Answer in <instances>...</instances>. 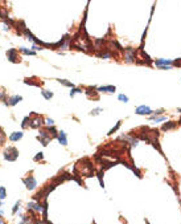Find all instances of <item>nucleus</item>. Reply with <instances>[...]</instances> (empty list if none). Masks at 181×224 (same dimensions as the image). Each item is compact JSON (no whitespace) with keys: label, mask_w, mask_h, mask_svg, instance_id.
<instances>
[{"label":"nucleus","mask_w":181,"mask_h":224,"mask_svg":"<svg viewBox=\"0 0 181 224\" xmlns=\"http://www.w3.org/2000/svg\"><path fill=\"white\" fill-rule=\"evenodd\" d=\"M31 122H29V127H32V129H38V127H41L44 125V117L40 114H36L35 112L31 113Z\"/></svg>","instance_id":"nucleus-1"},{"label":"nucleus","mask_w":181,"mask_h":224,"mask_svg":"<svg viewBox=\"0 0 181 224\" xmlns=\"http://www.w3.org/2000/svg\"><path fill=\"white\" fill-rule=\"evenodd\" d=\"M124 60H126L127 64H132L138 61V51L131 46L124 49Z\"/></svg>","instance_id":"nucleus-2"},{"label":"nucleus","mask_w":181,"mask_h":224,"mask_svg":"<svg viewBox=\"0 0 181 224\" xmlns=\"http://www.w3.org/2000/svg\"><path fill=\"white\" fill-rule=\"evenodd\" d=\"M19 157V151L16 147H8L4 151V159L6 161H16Z\"/></svg>","instance_id":"nucleus-3"},{"label":"nucleus","mask_w":181,"mask_h":224,"mask_svg":"<svg viewBox=\"0 0 181 224\" xmlns=\"http://www.w3.org/2000/svg\"><path fill=\"white\" fill-rule=\"evenodd\" d=\"M135 113L138 115H148V117H151L153 110L150 106H147V105H140V106H138L135 109Z\"/></svg>","instance_id":"nucleus-4"},{"label":"nucleus","mask_w":181,"mask_h":224,"mask_svg":"<svg viewBox=\"0 0 181 224\" xmlns=\"http://www.w3.org/2000/svg\"><path fill=\"white\" fill-rule=\"evenodd\" d=\"M52 135H49L48 134V131L46 130H41L40 131V135L37 137V139L42 143V146H48V143L50 142V139H52Z\"/></svg>","instance_id":"nucleus-5"},{"label":"nucleus","mask_w":181,"mask_h":224,"mask_svg":"<svg viewBox=\"0 0 181 224\" xmlns=\"http://www.w3.org/2000/svg\"><path fill=\"white\" fill-rule=\"evenodd\" d=\"M23 182L25 183L26 188L28 190H35L36 186H37V182H36V179L33 178V176H28V178H24Z\"/></svg>","instance_id":"nucleus-6"},{"label":"nucleus","mask_w":181,"mask_h":224,"mask_svg":"<svg viewBox=\"0 0 181 224\" xmlns=\"http://www.w3.org/2000/svg\"><path fill=\"white\" fill-rule=\"evenodd\" d=\"M7 57H8V60L11 61V62H19V56H17V52L15 51V49H9L8 52H7Z\"/></svg>","instance_id":"nucleus-7"},{"label":"nucleus","mask_w":181,"mask_h":224,"mask_svg":"<svg viewBox=\"0 0 181 224\" xmlns=\"http://www.w3.org/2000/svg\"><path fill=\"white\" fill-rule=\"evenodd\" d=\"M139 53H140V56H141V58L144 60V65H152V62H153V60H152V57H151L148 53H147L145 51H139Z\"/></svg>","instance_id":"nucleus-8"},{"label":"nucleus","mask_w":181,"mask_h":224,"mask_svg":"<svg viewBox=\"0 0 181 224\" xmlns=\"http://www.w3.org/2000/svg\"><path fill=\"white\" fill-rule=\"evenodd\" d=\"M177 122H175V121H171V122H167V124L161 125L160 130L161 131H168V130H172V129H176L177 127Z\"/></svg>","instance_id":"nucleus-9"},{"label":"nucleus","mask_w":181,"mask_h":224,"mask_svg":"<svg viewBox=\"0 0 181 224\" xmlns=\"http://www.w3.org/2000/svg\"><path fill=\"white\" fill-rule=\"evenodd\" d=\"M115 90H116V88H115L114 85H107V86H99L97 89V92H101V93H115Z\"/></svg>","instance_id":"nucleus-10"},{"label":"nucleus","mask_w":181,"mask_h":224,"mask_svg":"<svg viewBox=\"0 0 181 224\" xmlns=\"http://www.w3.org/2000/svg\"><path fill=\"white\" fill-rule=\"evenodd\" d=\"M97 56L98 57H102V58H111L114 56V53L110 49H103V52H98Z\"/></svg>","instance_id":"nucleus-11"},{"label":"nucleus","mask_w":181,"mask_h":224,"mask_svg":"<svg viewBox=\"0 0 181 224\" xmlns=\"http://www.w3.org/2000/svg\"><path fill=\"white\" fill-rule=\"evenodd\" d=\"M58 142H60L62 146H66L68 145V139H66V133L65 131H58V137H57Z\"/></svg>","instance_id":"nucleus-12"},{"label":"nucleus","mask_w":181,"mask_h":224,"mask_svg":"<svg viewBox=\"0 0 181 224\" xmlns=\"http://www.w3.org/2000/svg\"><path fill=\"white\" fill-rule=\"evenodd\" d=\"M23 135L24 134L21 131H15V133H12V134L9 135V139H11L12 142H16V141H19V139H21Z\"/></svg>","instance_id":"nucleus-13"},{"label":"nucleus","mask_w":181,"mask_h":224,"mask_svg":"<svg viewBox=\"0 0 181 224\" xmlns=\"http://www.w3.org/2000/svg\"><path fill=\"white\" fill-rule=\"evenodd\" d=\"M28 208L29 210H35V211H41L42 210V206H38L36 202H31V203L28 204Z\"/></svg>","instance_id":"nucleus-14"},{"label":"nucleus","mask_w":181,"mask_h":224,"mask_svg":"<svg viewBox=\"0 0 181 224\" xmlns=\"http://www.w3.org/2000/svg\"><path fill=\"white\" fill-rule=\"evenodd\" d=\"M150 119H151V121H153V122H156V124H160V122H164V121H167V117H165V115H160V117H152V115H151Z\"/></svg>","instance_id":"nucleus-15"},{"label":"nucleus","mask_w":181,"mask_h":224,"mask_svg":"<svg viewBox=\"0 0 181 224\" xmlns=\"http://www.w3.org/2000/svg\"><path fill=\"white\" fill-rule=\"evenodd\" d=\"M41 94H42V97L45 98V100H50V98L53 97V92H50V90H46V89H42V90H41Z\"/></svg>","instance_id":"nucleus-16"},{"label":"nucleus","mask_w":181,"mask_h":224,"mask_svg":"<svg viewBox=\"0 0 181 224\" xmlns=\"http://www.w3.org/2000/svg\"><path fill=\"white\" fill-rule=\"evenodd\" d=\"M57 81H58L60 84H62V85L68 86V88H72V89H73V88H75V86H74V84H73V82H70V81H68V80H61V78H57Z\"/></svg>","instance_id":"nucleus-17"},{"label":"nucleus","mask_w":181,"mask_h":224,"mask_svg":"<svg viewBox=\"0 0 181 224\" xmlns=\"http://www.w3.org/2000/svg\"><path fill=\"white\" fill-rule=\"evenodd\" d=\"M21 100H23V98H21L20 95H13V97H11V100H9V105L13 106V105H16V103H17L19 101H21Z\"/></svg>","instance_id":"nucleus-18"},{"label":"nucleus","mask_w":181,"mask_h":224,"mask_svg":"<svg viewBox=\"0 0 181 224\" xmlns=\"http://www.w3.org/2000/svg\"><path fill=\"white\" fill-rule=\"evenodd\" d=\"M120 125H122V121H118V122H116V125H115V126L112 127L111 130H110V131H109V134H107V135H112L115 131H116V130L119 129V127H120Z\"/></svg>","instance_id":"nucleus-19"},{"label":"nucleus","mask_w":181,"mask_h":224,"mask_svg":"<svg viewBox=\"0 0 181 224\" xmlns=\"http://www.w3.org/2000/svg\"><path fill=\"white\" fill-rule=\"evenodd\" d=\"M111 44H112V45H114V46H115V48H116V49H118V51H120V52H124V48H123V46H122L120 44H119V43H118V41H116V40H111Z\"/></svg>","instance_id":"nucleus-20"},{"label":"nucleus","mask_w":181,"mask_h":224,"mask_svg":"<svg viewBox=\"0 0 181 224\" xmlns=\"http://www.w3.org/2000/svg\"><path fill=\"white\" fill-rule=\"evenodd\" d=\"M98 179H99L101 187H104V183H103V170H99V171H98Z\"/></svg>","instance_id":"nucleus-21"},{"label":"nucleus","mask_w":181,"mask_h":224,"mask_svg":"<svg viewBox=\"0 0 181 224\" xmlns=\"http://www.w3.org/2000/svg\"><path fill=\"white\" fill-rule=\"evenodd\" d=\"M20 51L23 52V53H25V55H28V56H35L36 55L35 51H29V49H26V48H20Z\"/></svg>","instance_id":"nucleus-22"},{"label":"nucleus","mask_w":181,"mask_h":224,"mask_svg":"<svg viewBox=\"0 0 181 224\" xmlns=\"http://www.w3.org/2000/svg\"><path fill=\"white\" fill-rule=\"evenodd\" d=\"M29 122H31V117H25L23 119V122H21V127H26V126H29Z\"/></svg>","instance_id":"nucleus-23"},{"label":"nucleus","mask_w":181,"mask_h":224,"mask_svg":"<svg viewBox=\"0 0 181 224\" xmlns=\"http://www.w3.org/2000/svg\"><path fill=\"white\" fill-rule=\"evenodd\" d=\"M75 93H84V92H82V89H81V88H73L72 92H70V97H74Z\"/></svg>","instance_id":"nucleus-24"},{"label":"nucleus","mask_w":181,"mask_h":224,"mask_svg":"<svg viewBox=\"0 0 181 224\" xmlns=\"http://www.w3.org/2000/svg\"><path fill=\"white\" fill-rule=\"evenodd\" d=\"M7 196V192H6V188L4 187H1L0 186V200H3L4 198Z\"/></svg>","instance_id":"nucleus-25"},{"label":"nucleus","mask_w":181,"mask_h":224,"mask_svg":"<svg viewBox=\"0 0 181 224\" xmlns=\"http://www.w3.org/2000/svg\"><path fill=\"white\" fill-rule=\"evenodd\" d=\"M164 113V109H157V110H153L152 113V117H160L161 114Z\"/></svg>","instance_id":"nucleus-26"},{"label":"nucleus","mask_w":181,"mask_h":224,"mask_svg":"<svg viewBox=\"0 0 181 224\" xmlns=\"http://www.w3.org/2000/svg\"><path fill=\"white\" fill-rule=\"evenodd\" d=\"M4 141H6V134H4V130L0 127V145L4 143Z\"/></svg>","instance_id":"nucleus-27"},{"label":"nucleus","mask_w":181,"mask_h":224,"mask_svg":"<svg viewBox=\"0 0 181 224\" xmlns=\"http://www.w3.org/2000/svg\"><path fill=\"white\" fill-rule=\"evenodd\" d=\"M20 204H21V202L19 200V202H16V204H15V207H13V210H12V215H15V213L19 211V207H20Z\"/></svg>","instance_id":"nucleus-28"},{"label":"nucleus","mask_w":181,"mask_h":224,"mask_svg":"<svg viewBox=\"0 0 181 224\" xmlns=\"http://www.w3.org/2000/svg\"><path fill=\"white\" fill-rule=\"evenodd\" d=\"M118 100L122 101V102H128V97L124 94H118Z\"/></svg>","instance_id":"nucleus-29"},{"label":"nucleus","mask_w":181,"mask_h":224,"mask_svg":"<svg viewBox=\"0 0 181 224\" xmlns=\"http://www.w3.org/2000/svg\"><path fill=\"white\" fill-rule=\"evenodd\" d=\"M42 159H44V154H42V152H38V154L36 155L35 158H33V161L38 162V161H42Z\"/></svg>","instance_id":"nucleus-30"},{"label":"nucleus","mask_w":181,"mask_h":224,"mask_svg":"<svg viewBox=\"0 0 181 224\" xmlns=\"http://www.w3.org/2000/svg\"><path fill=\"white\" fill-rule=\"evenodd\" d=\"M102 110H103L102 107H97V109H93L90 114H91V115H97V114H99V112H102Z\"/></svg>","instance_id":"nucleus-31"},{"label":"nucleus","mask_w":181,"mask_h":224,"mask_svg":"<svg viewBox=\"0 0 181 224\" xmlns=\"http://www.w3.org/2000/svg\"><path fill=\"white\" fill-rule=\"evenodd\" d=\"M46 125L48 126H54V121L50 119V118H46Z\"/></svg>","instance_id":"nucleus-32"},{"label":"nucleus","mask_w":181,"mask_h":224,"mask_svg":"<svg viewBox=\"0 0 181 224\" xmlns=\"http://www.w3.org/2000/svg\"><path fill=\"white\" fill-rule=\"evenodd\" d=\"M3 98H4V90L0 89V100H3Z\"/></svg>","instance_id":"nucleus-33"},{"label":"nucleus","mask_w":181,"mask_h":224,"mask_svg":"<svg viewBox=\"0 0 181 224\" xmlns=\"http://www.w3.org/2000/svg\"><path fill=\"white\" fill-rule=\"evenodd\" d=\"M32 49H36V51H40L41 49V46H38V45H33V48Z\"/></svg>","instance_id":"nucleus-34"},{"label":"nucleus","mask_w":181,"mask_h":224,"mask_svg":"<svg viewBox=\"0 0 181 224\" xmlns=\"http://www.w3.org/2000/svg\"><path fill=\"white\" fill-rule=\"evenodd\" d=\"M0 208H1V204H0ZM0 215L3 216V211H0Z\"/></svg>","instance_id":"nucleus-35"},{"label":"nucleus","mask_w":181,"mask_h":224,"mask_svg":"<svg viewBox=\"0 0 181 224\" xmlns=\"http://www.w3.org/2000/svg\"><path fill=\"white\" fill-rule=\"evenodd\" d=\"M177 112H178V113H181V107H178V109H177Z\"/></svg>","instance_id":"nucleus-36"},{"label":"nucleus","mask_w":181,"mask_h":224,"mask_svg":"<svg viewBox=\"0 0 181 224\" xmlns=\"http://www.w3.org/2000/svg\"><path fill=\"white\" fill-rule=\"evenodd\" d=\"M0 224H4V221H3V220H1V219H0Z\"/></svg>","instance_id":"nucleus-37"},{"label":"nucleus","mask_w":181,"mask_h":224,"mask_svg":"<svg viewBox=\"0 0 181 224\" xmlns=\"http://www.w3.org/2000/svg\"><path fill=\"white\" fill-rule=\"evenodd\" d=\"M178 125H181V118H180V121H178Z\"/></svg>","instance_id":"nucleus-38"}]
</instances>
